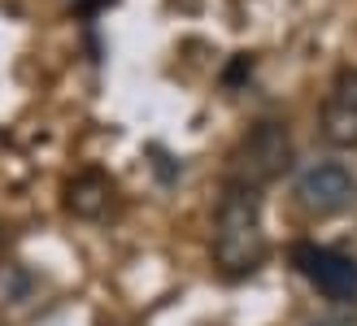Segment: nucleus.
Here are the masks:
<instances>
[{
	"label": "nucleus",
	"instance_id": "nucleus-1",
	"mask_svg": "<svg viewBox=\"0 0 357 326\" xmlns=\"http://www.w3.org/2000/svg\"><path fill=\"white\" fill-rule=\"evenodd\" d=\"M266 257L261 226V192L244 183H227L218 213H213V265L227 279H248Z\"/></svg>",
	"mask_w": 357,
	"mask_h": 326
},
{
	"label": "nucleus",
	"instance_id": "nucleus-2",
	"mask_svg": "<svg viewBox=\"0 0 357 326\" xmlns=\"http://www.w3.org/2000/svg\"><path fill=\"white\" fill-rule=\"evenodd\" d=\"M288 170H292V131L275 118L257 122L240 139V148L231 153V183H244V187H257V192L271 187Z\"/></svg>",
	"mask_w": 357,
	"mask_h": 326
},
{
	"label": "nucleus",
	"instance_id": "nucleus-3",
	"mask_svg": "<svg viewBox=\"0 0 357 326\" xmlns=\"http://www.w3.org/2000/svg\"><path fill=\"white\" fill-rule=\"evenodd\" d=\"M296 201H301V209H310L318 217L344 213L357 205V178L340 161H314L296 178Z\"/></svg>",
	"mask_w": 357,
	"mask_h": 326
},
{
	"label": "nucleus",
	"instance_id": "nucleus-4",
	"mask_svg": "<svg viewBox=\"0 0 357 326\" xmlns=\"http://www.w3.org/2000/svg\"><path fill=\"white\" fill-rule=\"evenodd\" d=\"M292 261L327 300H357V261L353 257H344L335 248H318V244H296Z\"/></svg>",
	"mask_w": 357,
	"mask_h": 326
},
{
	"label": "nucleus",
	"instance_id": "nucleus-5",
	"mask_svg": "<svg viewBox=\"0 0 357 326\" xmlns=\"http://www.w3.org/2000/svg\"><path fill=\"white\" fill-rule=\"evenodd\" d=\"M114 205V183H109V174H100V170H79L75 178L66 183V209L83 217V222H96V217H105Z\"/></svg>",
	"mask_w": 357,
	"mask_h": 326
},
{
	"label": "nucleus",
	"instance_id": "nucleus-6",
	"mask_svg": "<svg viewBox=\"0 0 357 326\" xmlns=\"http://www.w3.org/2000/svg\"><path fill=\"white\" fill-rule=\"evenodd\" d=\"M318 135H323L327 148L353 153V148H357V104H349L344 96L327 92L323 114H318Z\"/></svg>",
	"mask_w": 357,
	"mask_h": 326
},
{
	"label": "nucleus",
	"instance_id": "nucleus-7",
	"mask_svg": "<svg viewBox=\"0 0 357 326\" xmlns=\"http://www.w3.org/2000/svg\"><path fill=\"white\" fill-rule=\"evenodd\" d=\"M0 252H5V226H0Z\"/></svg>",
	"mask_w": 357,
	"mask_h": 326
}]
</instances>
